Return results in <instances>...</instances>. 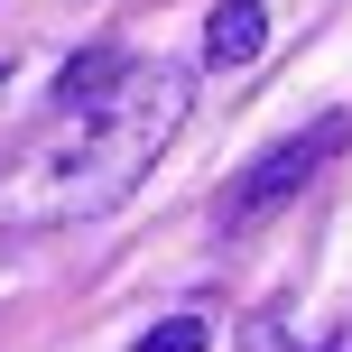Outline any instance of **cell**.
<instances>
[{
    "instance_id": "cell-1",
    "label": "cell",
    "mask_w": 352,
    "mask_h": 352,
    "mask_svg": "<svg viewBox=\"0 0 352 352\" xmlns=\"http://www.w3.org/2000/svg\"><path fill=\"white\" fill-rule=\"evenodd\" d=\"M186 93L195 84L176 65H130L121 84L84 111L74 148H56L37 176H19V213H28V223H84V213L130 204V186L158 167V148L176 140V121H186Z\"/></svg>"
},
{
    "instance_id": "cell-2",
    "label": "cell",
    "mask_w": 352,
    "mask_h": 352,
    "mask_svg": "<svg viewBox=\"0 0 352 352\" xmlns=\"http://www.w3.org/2000/svg\"><path fill=\"white\" fill-rule=\"evenodd\" d=\"M343 140H352V111H324V121H306L297 140H278V148H260L241 176H232V195H223V223L241 232V223H269V213L287 204V195L306 186L324 158H343Z\"/></svg>"
},
{
    "instance_id": "cell-3",
    "label": "cell",
    "mask_w": 352,
    "mask_h": 352,
    "mask_svg": "<svg viewBox=\"0 0 352 352\" xmlns=\"http://www.w3.org/2000/svg\"><path fill=\"white\" fill-rule=\"evenodd\" d=\"M260 47H269L260 0H213V10H204V56H213V65H250Z\"/></svg>"
},
{
    "instance_id": "cell-4",
    "label": "cell",
    "mask_w": 352,
    "mask_h": 352,
    "mask_svg": "<svg viewBox=\"0 0 352 352\" xmlns=\"http://www.w3.org/2000/svg\"><path fill=\"white\" fill-rule=\"evenodd\" d=\"M121 74H130V47H121V37H102V47L65 56V74H56V102H65V111H84V102H102Z\"/></svg>"
},
{
    "instance_id": "cell-5",
    "label": "cell",
    "mask_w": 352,
    "mask_h": 352,
    "mask_svg": "<svg viewBox=\"0 0 352 352\" xmlns=\"http://www.w3.org/2000/svg\"><path fill=\"white\" fill-rule=\"evenodd\" d=\"M130 352H213V334H204V316H167V324H148Z\"/></svg>"
},
{
    "instance_id": "cell-6",
    "label": "cell",
    "mask_w": 352,
    "mask_h": 352,
    "mask_svg": "<svg viewBox=\"0 0 352 352\" xmlns=\"http://www.w3.org/2000/svg\"><path fill=\"white\" fill-rule=\"evenodd\" d=\"M316 352H352V324H334V334H324V343H316Z\"/></svg>"
},
{
    "instance_id": "cell-7",
    "label": "cell",
    "mask_w": 352,
    "mask_h": 352,
    "mask_svg": "<svg viewBox=\"0 0 352 352\" xmlns=\"http://www.w3.org/2000/svg\"><path fill=\"white\" fill-rule=\"evenodd\" d=\"M0 93H10V65H0Z\"/></svg>"
}]
</instances>
